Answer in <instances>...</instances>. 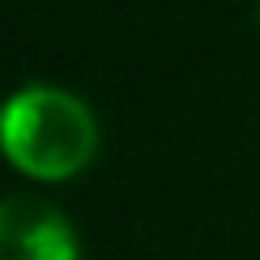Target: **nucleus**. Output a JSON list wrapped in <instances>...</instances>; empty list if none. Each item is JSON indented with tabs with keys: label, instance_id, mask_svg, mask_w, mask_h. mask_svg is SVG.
Returning <instances> with one entry per match:
<instances>
[{
	"label": "nucleus",
	"instance_id": "obj_2",
	"mask_svg": "<svg viewBox=\"0 0 260 260\" xmlns=\"http://www.w3.org/2000/svg\"><path fill=\"white\" fill-rule=\"evenodd\" d=\"M0 260H81V239L51 201L0 197Z\"/></svg>",
	"mask_w": 260,
	"mask_h": 260
},
{
	"label": "nucleus",
	"instance_id": "obj_3",
	"mask_svg": "<svg viewBox=\"0 0 260 260\" xmlns=\"http://www.w3.org/2000/svg\"><path fill=\"white\" fill-rule=\"evenodd\" d=\"M256 21H260V9H256Z\"/></svg>",
	"mask_w": 260,
	"mask_h": 260
},
{
	"label": "nucleus",
	"instance_id": "obj_1",
	"mask_svg": "<svg viewBox=\"0 0 260 260\" xmlns=\"http://www.w3.org/2000/svg\"><path fill=\"white\" fill-rule=\"evenodd\" d=\"M99 120L77 94L21 85L0 103V154L39 183H64L99 158Z\"/></svg>",
	"mask_w": 260,
	"mask_h": 260
}]
</instances>
